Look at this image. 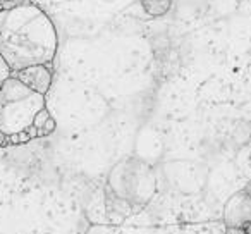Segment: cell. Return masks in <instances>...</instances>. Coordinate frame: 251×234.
Here are the masks:
<instances>
[{
	"mask_svg": "<svg viewBox=\"0 0 251 234\" xmlns=\"http://www.w3.org/2000/svg\"><path fill=\"white\" fill-rule=\"evenodd\" d=\"M246 193H248V195L251 196V181L248 182V186H246Z\"/></svg>",
	"mask_w": 251,
	"mask_h": 234,
	"instance_id": "cell-13",
	"label": "cell"
},
{
	"mask_svg": "<svg viewBox=\"0 0 251 234\" xmlns=\"http://www.w3.org/2000/svg\"><path fill=\"white\" fill-rule=\"evenodd\" d=\"M52 115H50V112H49V108H42V110L38 112V114L35 115V119H33V126L36 128V130H42L43 126H45V123L50 119Z\"/></svg>",
	"mask_w": 251,
	"mask_h": 234,
	"instance_id": "cell-7",
	"label": "cell"
},
{
	"mask_svg": "<svg viewBox=\"0 0 251 234\" xmlns=\"http://www.w3.org/2000/svg\"><path fill=\"white\" fill-rule=\"evenodd\" d=\"M150 16H164L171 9V0H140Z\"/></svg>",
	"mask_w": 251,
	"mask_h": 234,
	"instance_id": "cell-6",
	"label": "cell"
},
{
	"mask_svg": "<svg viewBox=\"0 0 251 234\" xmlns=\"http://www.w3.org/2000/svg\"><path fill=\"white\" fill-rule=\"evenodd\" d=\"M59 36L42 7L23 0L11 7H0V53L12 73L55 59Z\"/></svg>",
	"mask_w": 251,
	"mask_h": 234,
	"instance_id": "cell-1",
	"label": "cell"
},
{
	"mask_svg": "<svg viewBox=\"0 0 251 234\" xmlns=\"http://www.w3.org/2000/svg\"><path fill=\"white\" fill-rule=\"evenodd\" d=\"M155 174L150 165L127 158L115 165L108 176V193L124 205L141 208L155 195Z\"/></svg>",
	"mask_w": 251,
	"mask_h": 234,
	"instance_id": "cell-3",
	"label": "cell"
},
{
	"mask_svg": "<svg viewBox=\"0 0 251 234\" xmlns=\"http://www.w3.org/2000/svg\"><path fill=\"white\" fill-rule=\"evenodd\" d=\"M224 222L226 227H244L251 222V196L246 189L237 191L226 202L224 207Z\"/></svg>",
	"mask_w": 251,
	"mask_h": 234,
	"instance_id": "cell-4",
	"label": "cell"
},
{
	"mask_svg": "<svg viewBox=\"0 0 251 234\" xmlns=\"http://www.w3.org/2000/svg\"><path fill=\"white\" fill-rule=\"evenodd\" d=\"M244 233H246V234H251V222L248 224L246 227H244Z\"/></svg>",
	"mask_w": 251,
	"mask_h": 234,
	"instance_id": "cell-12",
	"label": "cell"
},
{
	"mask_svg": "<svg viewBox=\"0 0 251 234\" xmlns=\"http://www.w3.org/2000/svg\"><path fill=\"white\" fill-rule=\"evenodd\" d=\"M53 131H55V121H53V117H50V119L45 123V126H43L42 130H38V138L49 136V134L53 133Z\"/></svg>",
	"mask_w": 251,
	"mask_h": 234,
	"instance_id": "cell-9",
	"label": "cell"
},
{
	"mask_svg": "<svg viewBox=\"0 0 251 234\" xmlns=\"http://www.w3.org/2000/svg\"><path fill=\"white\" fill-rule=\"evenodd\" d=\"M45 108V97L29 90L14 76L0 83V131L7 136L33 126V119Z\"/></svg>",
	"mask_w": 251,
	"mask_h": 234,
	"instance_id": "cell-2",
	"label": "cell"
},
{
	"mask_svg": "<svg viewBox=\"0 0 251 234\" xmlns=\"http://www.w3.org/2000/svg\"><path fill=\"white\" fill-rule=\"evenodd\" d=\"M11 76H12L11 67H9V64L5 62V59L2 57V53H0V83H4V81Z\"/></svg>",
	"mask_w": 251,
	"mask_h": 234,
	"instance_id": "cell-8",
	"label": "cell"
},
{
	"mask_svg": "<svg viewBox=\"0 0 251 234\" xmlns=\"http://www.w3.org/2000/svg\"><path fill=\"white\" fill-rule=\"evenodd\" d=\"M12 76L21 81L23 84H26L35 93H40L45 97L50 90V84H52V66L36 64V66H29L21 71H16V73H12Z\"/></svg>",
	"mask_w": 251,
	"mask_h": 234,
	"instance_id": "cell-5",
	"label": "cell"
},
{
	"mask_svg": "<svg viewBox=\"0 0 251 234\" xmlns=\"http://www.w3.org/2000/svg\"><path fill=\"white\" fill-rule=\"evenodd\" d=\"M226 234H246V233H244V229H241V227H227Z\"/></svg>",
	"mask_w": 251,
	"mask_h": 234,
	"instance_id": "cell-10",
	"label": "cell"
},
{
	"mask_svg": "<svg viewBox=\"0 0 251 234\" xmlns=\"http://www.w3.org/2000/svg\"><path fill=\"white\" fill-rule=\"evenodd\" d=\"M7 141H9V136L5 133H2V131H0V147H4Z\"/></svg>",
	"mask_w": 251,
	"mask_h": 234,
	"instance_id": "cell-11",
	"label": "cell"
}]
</instances>
